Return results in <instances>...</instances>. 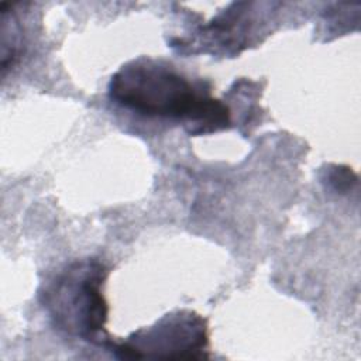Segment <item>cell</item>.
Segmentation results:
<instances>
[{
  "mask_svg": "<svg viewBox=\"0 0 361 361\" xmlns=\"http://www.w3.org/2000/svg\"><path fill=\"white\" fill-rule=\"evenodd\" d=\"M109 97L123 109L149 118L178 120L190 135L226 130L231 113L176 68L148 56L124 63L110 79Z\"/></svg>",
  "mask_w": 361,
  "mask_h": 361,
  "instance_id": "6da1fadb",
  "label": "cell"
},
{
  "mask_svg": "<svg viewBox=\"0 0 361 361\" xmlns=\"http://www.w3.org/2000/svg\"><path fill=\"white\" fill-rule=\"evenodd\" d=\"M106 265L82 258L62 268L42 289L41 303L52 324L65 334L110 348L106 331L109 305L103 295Z\"/></svg>",
  "mask_w": 361,
  "mask_h": 361,
  "instance_id": "7a4b0ae2",
  "label": "cell"
},
{
  "mask_svg": "<svg viewBox=\"0 0 361 361\" xmlns=\"http://www.w3.org/2000/svg\"><path fill=\"white\" fill-rule=\"evenodd\" d=\"M207 345L206 320L192 310H176L121 343L113 341L110 351L123 360H202L209 358Z\"/></svg>",
  "mask_w": 361,
  "mask_h": 361,
  "instance_id": "3957f363",
  "label": "cell"
},
{
  "mask_svg": "<svg viewBox=\"0 0 361 361\" xmlns=\"http://www.w3.org/2000/svg\"><path fill=\"white\" fill-rule=\"evenodd\" d=\"M250 3H233L210 24L203 27L202 37L207 41H214L217 47L233 48L237 52L245 47V32L251 25V18L247 17Z\"/></svg>",
  "mask_w": 361,
  "mask_h": 361,
  "instance_id": "277c9868",
  "label": "cell"
},
{
  "mask_svg": "<svg viewBox=\"0 0 361 361\" xmlns=\"http://www.w3.org/2000/svg\"><path fill=\"white\" fill-rule=\"evenodd\" d=\"M322 182H324L336 193H348L357 185L358 178L348 166L329 165L327 169L323 171Z\"/></svg>",
  "mask_w": 361,
  "mask_h": 361,
  "instance_id": "5b68a950",
  "label": "cell"
}]
</instances>
